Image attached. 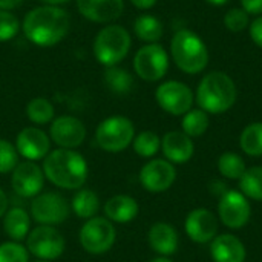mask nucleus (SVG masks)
Returning <instances> with one entry per match:
<instances>
[{
  "mask_svg": "<svg viewBox=\"0 0 262 262\" xmlns=\"http://www.w3.org/2000/svg\"><path fill=\"white\" fill-rule=\"evenodd\" d=\"M132 45L130 34L120 25H107L101 28L94 38V55L97 61L106 68L117 66L129 54Z\"/></svg>",
  "mask_w": 262,
  "mask_h": 262,
  "instance_id": "nucleus-5",
  "label": "nucleus"
},
{
  "mask_svg": "<svg viewBox=\"0 0 262 262\" xmlns=\"http://www.w3.org/2000/svg\"><path fill=\"white\" fill-rule=\"evenodd\" d=\"M181 126L183 132L190 138L201 137L209 129V115L203 109H190L187 114H184Z\"/></svg>",
  "mask_w": 262,
  "mask_h": 262,
  "instance_id": "nucleus-30",
  "label": "nucleus"
},
{
  "mask_svg": "<svg viewBox=\"0 0 262 262\" xmlns=\"http://www.w3.org/2000/svg\"><path fill=\"white\" fill-rule=\"evenodd\" d=\"M78 12L95 23H111L121 17L124 11L123 0H75Z\"/></svg>",
  "mask_w": 262,
  "mask_h": 262,
  "instance_id": "nucleus-18",
  "label": "nucleus"
},
{
  "mask_svg": "<svg viewBox=\"0 0 262 262\" xmlns=\"http://www.w3.org/2000/svg\"><path fill=\"white\" fill-rule=\"evenodd\" d=\"M150 262H172L169 258H164V256H160V258H157V259H152Z\"/></svg>",
  "mask_w": 262,
  "mask_h": 262,
  "instance_id": "nucleus-45",
  "label": "nucleus"
},
{
  "mask_svg": "<svg viewBox=\"0 0 262 262\" xmlns=\"http://www.w3.org/2000/svg\"><path fill=\"white\" fill-rule=\"evenodd\" d=\"M132 144H134V150L137 155H140L143 158H152L154 155L158 154V150L161 147V140L155 132L144 130V132H140L134 138Z\"/></svg>",
  "mask_w": 262,
  "mask_h": 262,
  "instance_id": "nucleus-32",
  "label": "nucleus"
},
{
  "mask_svg": "<svg viewBox=\"0 0 262 262\" xmlns=\"http://www.w3.org/2000/svg\"><path fill=\"white\" fill-rule=\"evenodd\" d=\"M250 37L256 46L262 48V17H258L250 25Z\"/></svg>",
  "mask_w": 262,
  "mask_h": 262,
  "instance_id": "nucleus-37",
  "label": "nucleus"
},
{
  "mask_svg": "<svg viewBox=\"0 0 262 262\" xmlns=\"http://www.w3.org/2000/svg\"><path fill=\"white\" fill-rule=\"evenodd\" d=\"M218 170L223 177L229 180H241L247 167L243 157L235 152H226L218 160Z\"/></svg>",
  "mask_w": 262,
  "mask_h": 262,
  "instance_id": "nucleus-31",
  "label": "nucleus"
},
{
  "mask_svg": "<svg viewBox=\"0 0 262 262\" xmlns=\"http://www.w3.org/2000/svg\"><path fill=\"white\" fill-rule=\"evenodd\" d=\"M239 187L246 198L262 201V166L247 169L239 180Z\"/></svg>",
  "mask_w": 262,
  "mask_h": 262,
  "instance_id": "nucleus-27",
  "label": "nucleus"
},
{
  "mask_svg": "<svg viewBox=\"0 0 262 262\" xmlns=\"http://www.w3.org/2000/svg\"><path fill=\"white\" fill-rule=\"evenodd\" d=\"M43 5H52V6H58V5H63L69 0H40Z\"/></svg>",
  "mask_w": 262,
  "mask_h": 262,
  "instance_id": "nucleus-43",
  "label": "nucleus"
},
{
  "mask_svg": "<svg viewBox=\"0 0 262 262\" xmlns=\"http://www.w3.org/2000/svg\"><path fill=\"white\" fill-rule=\"evenodd\" d=\"M241 5L247 14H262V0H241Z\"/></svg>",
  "mask_w": 262,
  "mask_h": 262,
  "instance_id": "nucleus-38",
  "label": "nucleus"
},
{
  "mask_svg": "<svg viewBox=\"0 0 262 262\" xmlns=\"http://www.w3.org/2000/svg\"><path fill=\"white\" fill-rule=\"evenodd\" d=\"M18 164V152L12 143L0 138V173H9Z\"/></svg>",
  "mask_w": 262,
  "mask_h": 262,
  "instance_id": "nucleus-34",
  "label": "nucleus"
},
{
  "mask_svg": "<svg viewBox=\"0 0 262 262\" xmlns=\"http://www.w3.org/2000/svg\"><path fill=\"white\" fill-rule=\"evenodd\" d=\"M235 81L224 72L215 71L203 77L196 89V103L207 114H224L236 101Z\"/></svg>",
  "mask_w": 262,
  "mask_h": 262,
  "instance_id": "nucleus-3",
  "label": "nucleus"
},
{
  "mask_svg": "<svg viewBox=\"0 0 262 262\" xmlns=\"http://www.w3.org/2000/svg\"><path fill=\"white\" fill-rule=\"evenodd\" d=\"M241 149L250 157H262V123L249 124L239 138Z\"/></svg>",
  "mask_w": 262,
  "mask_h": 262,
  "instance_id": "nucleus-28",
  "label": "nucleus"
},
{
  "mask_svg": "<svg viewBox=\"0 0 262 262\" xmlns=\"http://www.w3.org/2000/svg\"><path fill=\"white\" fill-rule=\"evenodd\" d=\"M104 84L107 86V89H111L114 94L118 95H126L134 89V77L132 74L124 69L117 66H109L104 69V75H103Z\"/></svg>",
  "mask_w": 262,
  "mask_h": 262,
  "instance_id": "nucleus-25",
  "label": "nucleus"
},
{
  "mask_svg": "<svg viewBox=\"0 0 262 262\" xmlns=\"http://www.w3.org/2000/svg\"><path fill=\"white\" fill-rule=\"evenodd\" d=\"M206 2H209V3H212V5H216V6H221V5L227 3L229 0H206Z\"/></svg>",
  "mask_w": 262,
  "mask_h": 262,
  "instance_id": "nucleus-44",
  "label": "nucleus"
},
{
  "mask_svg": "<svg viewBox=\"0 0 262 262\" xmlns=\"http://www.w3.org/2000/svg\"><path fill=\"white\" fill-rule=\"evenodd\" d=\"M158 0H130V3L138 9H150Z\"/></svg>",
  "mask_w": 262,
  "mask_h": 262,
  "instance_id": "nucleus-40",
  "label": "nucleus"
},
{
  "mask_svg": "<svg viewBox=\"0 0 262 262\" xmlns=\"http://www.w3.org/2000/svg\"><path fill=\"white\" fill-rule=\"evenodd\" d=\"M29 227H31V220L29 215L20 209V207H12L5 213L3 220V229L5 233L15 243L25 239L29 235Z\"/></svg>",
  "mask_w": 262,
  "mask_h": 262,
  "instance_id": "nucleus-23",
  "label": "nucleus"
},
{
  "mask_svg": "<svg viewBox=\"0 0 262 262\" xmlns=\"http://www.w3.org/2000/svg\"><path fill=\"white\" fill-rule=\"evenodd\" d=\"M86 138L84 124L72 115H61L52 120L51 140L60 149H75L83 144Z\"/></svg>",
  "mask_w": 262,
  "mask_h": 262,
  "instance_id": "nucleus-14",
  "label": "nucleus"
},
{
  "mask_svg": "<svg viewBox=\"0 0 262 262\" xmlns=\"http://www.w3.org/2000/svg\"><path fill=\"white\" fill-rule=\"evenodd\" d=\"M170 54L175 64L186 74H200L209 63L206 43L190 29L175 32L170 41Z\"/></svg>",
  "mask_w": 262,
  "mask_h": 262,
  "instance_id": "nucleus-4",
  "label": "nucleus"
},
{
  "mask_svg": "<svg viewBox=\"0 0 262 262\" xmlns=\"http://www.w3.org/2000/svg\"><path fill=\"white\" fill-rule=\"evenodd\" d=\"M218 212L221 221L229 229H243L252 215V207L249 200L236 190H227L220 198Z\"/></svg>",
  "mask_w": 262,
  "mask_h": 262,
  "instance_id": "nucleus-12",
  "label": "nucleus"
},
{
  "mask_svg": "<svg viewBox=\"0 0 262 262\" xmlns=\"http://www.w3.org/2000/svg\"><path fill=\"white\" fill-rule=\"evenodd\" d=\"M35 262H51V261H41V259H38V261H35Z\"/></svg>",
  "mask_w": 262,
  "mask_h": 262,
  "instance_id": "nucleus-46",
  "label": "nucleus"
},
{
  "mask_svg": "<svg viewBox=\"0 0 262 262\" xmlns=\"http://www.w3.org/2000/svg\"><path fill=\"white\" fill-rule=\"evenodd\" d=\"M43 173L57 187L81 189L88 180V163L74 149H57L46 155Z\"/></svg>",
  "mask_w": 262,
  "mask_h": 262,
  "instance_id": "nucleus-2",
  "label": "nucleus"
},
{
  "mask_svg": "<svg viewBox=\"0 0 262 262\" xmlns=\"http://www.w3.org/2000/svg\"><path fill=\"white\" fill-rule=\"evenodd\" d=\"M161 150L166 160L172 164L187 163L193 157V141L184 132L172 130L161 138Z\"/></svg>",
  "mask_w": 262,
  "mask_h": 262,
  "instance_id": "nucleus-19",
  "label": "nucleus"
},
{
  "mask_svg": "<svg viewBox=\"0 0 262 262\" xmlns=\"http://www.w3.org/2000/svg\"><path fill=\"white\" fill-rule=\"evenodd\" d=\"M149 246L158 255L167 258L178 249V233L167 223H157L150 227L147 235Z\"/></svg>",
  "mask_w": 262,
  "mask_h": 262,
  "instance_id": "nucleus-21",
  "label": "nucleus"
},
{
  "mask_svg": "<svg viewBox=\"0 0 262 262\" xmlns=\"http://www.w3.org/2000/svg\"><path fill=\"white\" fill-rule=\"evenodd\" d=\"M226 192H227V187L223 181H212L210 183V193L212 195H216L221 198Z\"/></svg>",
  "mask_w": 262,
  "mask_h": 262,
  "instance_id": "nucleus-39",
  "label": "nucleus"
},
{
  "mask_svg": "<svg viewBox=\"0 0 262 262\" xmlns=\"http://www.w3.org/2000/svg\"><path fill=\"white\" fill-rule=\"evenodd\" d=\"M134 69L144 81H158L169 69V55L161 45L149 43L137 51L134 57Z\"/></svg>",
  "mask_w": 262,
  "mask_h": 262,
  "instance_id": "nucleus-8",
  "label": "nucleus"
},
{
  "mask_svg": "<svg viewBox=\"0 0 262 262\" xmlns=\"http://www.w3.org/2000/svg\"><path fill=\"white\" fill-rule=\"evenodd\" d=\"M71 207L78 218L91 220L97 215V212L100 209V200L95 192H92L89 189H80L74 195Z\"/></svg>",
  "mask_w": 262,
  "mask_h": 262,
  "instance_id": "nucleus-26",
  "label": "nucleus"
},
{
  "mask_svg": "<svg viewBox=\"0 0 262 262\" xmlns=\"http://www.w3.org/2000/svg\"><path fill=\"white\" fill-rule=\"evenodd\" d=\"M177 170L167 160H152L143 166L140 172V181L147 192L161 193L170 189L175 183Z\"/></svg>",
  "mask_w": 262,
  "mask_h": 262,
  "instance_id": "nucleus-15",
  "label": "nucleus"
},
{
  "mask_svg": "<svg viewBox=\"0 0 262 262\" xmlns=\"http://www.w3.org/2000/svg\"><path fill=\"white\" fill-rule=\"evenodd\" d=\"M23 0H0V9L2 11H11L17 8Z\"/></svg>",
  "mask_w": 262,
  "mask_h": 262,
  "instance_id": "nucleus-41",
  "label": "nucleus"
},
{
  "mask_svg": "<svg viewBox=\"0 0 262 262\" xmlns=\"http://www.w3.org/2000/svg\"><path fill=\"white\" fill-rule=\"evenodd\" d=\"M0 262H29V252L15 241L0 244Z\"/></svg>",
  "mask_w": 262,
  "mask_h": 262,
  "instance_id": "nucleus-33",
  "label": "nucleus"
},
{
  "mask_svg": "<svg viewBox=\"0 0 262 262\" xmlns=\"http://www.w3.org/2000/svg\"><path fill=\"white\" fill-rule=\"evenodd\" d=\"M134 32L140 40L149 45V43H157L163 37L164 29L160 18H157L152 14H141L134 21Z\"/></svg>",
  "mask_w": 262,
  "mask_h": 262,
  "instance_id": "nucleus-24",
  "label": "nucleus"
},
{
  "mask_svg": "<svg viewBox=\"0 0 262 262\" xmlns=\"http://www.w3.org/2000/svg\"><path fill=\"white\" fill-rule=\"evenodd\" d=\"M184 229L187 236L198 244L212 243L218 232L216 216L207 209H195L192 210L184 223Z\"/></svg>",
  "mask_w": 262,
  "mask_h": 262,
  "instance_id": "nucleus-17",
  "label": "nucleus"
},
{
  "mask_svg": "<svg viewBox=\"0 0 262 262\" xmlns=\"http://www.w3.org/2000/svg\"><path fill=\"white\" fill-rule=\"evenodd\" d=\"M6 212H8V196H6V193L0 189V218L5 216Z\"/></svg>",
  "mask_w": 262,
  "mask_h": 262,
  "instance_id": "nucleus-42",
  "label": "nucleus"
},
{
  "mask_svg": "<svg viewBox=\"0 0 262 262\" xmlns=\"http://www.w3.org/2000/svg\"><path fill=\"white\" fill-rule=\"evenodd\" d=\"M250 14H247L244 9H238V8H233L230 9L226 15H224V25L229 31L232 32H239L243 29H246L250 23V18H249Z\"/></svg>",
  "mask_w": 262,
  "mask_h": 262,
  "instance_id": "nucleus-36",
  "label": "nucleus"
},
{
  "mask_svg": "<svg viewBox=\"0 0 262 262\" xmlns=\"http://www.w3.org/2000/svg\"><path fill=\"white\" fill-rule=\"evenodd\" d=\"M15 149L18 155L28 161H37L46 158L51 149L49 137L38 127H25L15 138Z\"/></svg>",
  "mask_w": 262,
  "mask_h": 262,
  "instance_id": "nucleus-16",
  "label": "nucleus"
},
{
  "mask_svg": "<svg viewBox=\"0 0 262 262\" xmlns=\"http://www.w3.org/2000/svg\"><path fill=\"white\" fill-rule=\"evenodd\" d=\"M210 255L215 262H244L246 247L233 235H220L212 239Z\"/></svg>",
  "mask_w": 262,
  "mask_h": 262,
  "instance_id": "nucleus-20",
  "label": "nucleus"
},
{
  "mask_svg": "<svg viewBox=\"0 0 262 262\" xmlns=\"http://www.w3.org/2000/svg\"><path fill=\"white\" fill-rule=\"evenodd\" d=\"M104 213L109 221L130 223L138 215V203L129 195H115L104 204Z\"/></svg>",
  "mask_w": 262,
  "mask_h": 262,
  "instance_id": "nucleus-22",
  "label": "nucleus"
},
{
  "mask_svg": "<svg viewBox=\"0 0 262 262\" xmlns=\"http://www.w3.org/2000/svg\"><path fill=\"white\" fill-rule=\"evenodd\" d=\"M26 115L34 124H48L54 120V106L48 98L35 97L28 103Z\"/></svg>",
  "mask_w": 262,
  "mask_h": 262,
  "instance_id": "nucleus-29",
  "label": "nucleus"
},
{
  "mask_svg": "<svg viewBox=\"0 0 262 262\" xmlns=\"http://www.w3.org/2000/svg\"><path fill=\"white\" fill-rule=\"evenodd\" d=\"M45 184V173L34 161H23L15 166L11 177L14 192L21 198H35Z\"/></svg>",
  "mask_w": 262,
  "mask_h": 262,
  "instance_id": "nucleus-13",
  "label": "nucleus"
},
{
  "mask_svg": "<svg viewBox=\"0 0 262 262\" xmlns=\"http://www.w3.org/2000/svg\"><path fill=\"white\" fill-rule=\"evenodd\" d=\"M20 31V21L11 11L0 9V43L12 40Z\"/></svg>",
  "mask_w": 262,
  "mask_h": 262,
  "instance_id": "nucleus-35",
  "label": "nucleus"
},
{
  "mask_svg": "<svg viewBox=\"0 0 262 262\" xmlns=\"http://www.w3.org/2000/svg\"><path fill=\"white\" fill-rule=\"evenodd\" d=\"M157 103L170 115H184L192 109L193 92L181 81H164L155 91Z\"/></svg>",
  "mask_w": 262,
  "mask_h": 262,
  "instance_id": "nucleus-11",
  "label": "nucleus"
},
{
  "mask_svg": "<svg viewBox=\"0 0 262 262\" xmlns=\"http://www.w3.org/2000/svg\"><path fill=\"white\" fill-rule=\"evenodd\" d=\"M135 138V127L134 123L123 115H114L104 118L97 130H95V141L100 149L117 154L124 150Z\"/></svg>",
  "mask_w": 262,
  "mask_h": 262,
  "instance_id": "nucleus-6",
  "label": "nucleus"
},
{
  "mask_svg": "<svg viewBox=\"0 0 262 262\" xmlns=\"http://www.w3.org/2000/svg\"><path fill=\"white\" fill-rule=\"evenodd\" d=\"M69 203L58 193L49 192L37 195L31 203V215L41 226H57L68 220Z\"/></svg>",
  "mask_w": 262,
  "mask_h": 262,
  "instance_id": "nucleus-10",
  "label": "nucleus"
},
{
  "mask_svg": "<svg viewBox=\"0 0 262 262\" xmlns=\"http://www.w3.org/2000/svg\"><path fill=\"white\" fill-rule=\"evenodd\" d=\"M117 232L107 218L94 216L86 221L80 230L81 247L91 255H103L109 252L115 243Z\"/></svg>",
  "mask_w": 262,
  "mask_h": 262,
  "instance_id": "nucleus-7",
  "label": "nucleus"
},
{
  "mask_svg": "<svg viewBox=\"0 0 262 262\" xmlns=\"http://www.w3.org/2000/svg\"><path fill=\"white\" fill-rule=\"evenodd\" d=\"M71 17L60 6L41 5L31 9L23 21L21 31L25 37L35 46L51 48L58 45L69 32Z\"/></svg>",
  "mask_w": 262,
  "mask_h": 262,
  "instance_id": "nucleus-1",
  "label": "nucleus"
},
{
  "mask_svg": "<svg viewBox=\"0 0 262 262\" xmlns=\"http://www.w3.org/2000/svg\"><path fill=\"white\" fill-rule=\"evenodd\" d=\"M26 249L41 261H54L64 252V238L52 226H38L26 236Z\"/></svg>",
  "mask_w": 262,
  "mask_h": 262,
  "instance_id": "nucleus-9",
  "label": "nucleus"
}]
</instances>
